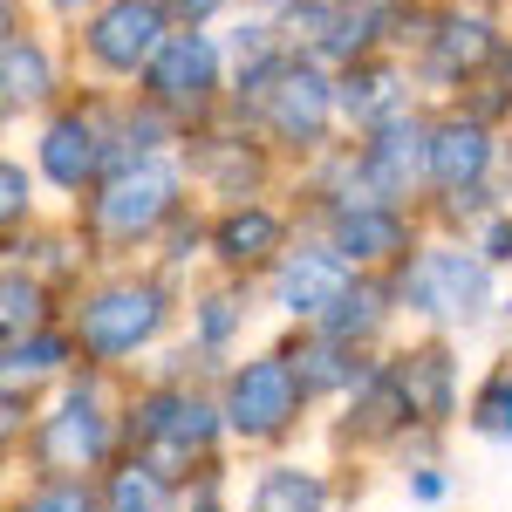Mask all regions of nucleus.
I'll list each match as a JSON object with an SVG mask.
<instances>
[{
	"instance_id": "9",
	"label": "nucleus",
	"mask_w": 512,
	"mask_h": 512,
	"mask_svg": "<svg viewBox=\"0 0 512 512\" xmlns=\"http://www.w3.org/2000/svg\"><path fill=\"white\" fill-rule=\"evenodd\" d=\"M219 417H226V410H212V403L192 396V390H151L130 410V437H137V451H144L164 478H178V465H192L198 451H212Z\"/></svg>"
},
{
	"instance_id": "17",
	"label": "nucleus",
	"mask_w": 512,
	"mask_h": 512,
	"mask_svg": "<svg viewBox=\"0 0 512 512\" xmlns=\"http://www.w3.org/2000/svg\"><path fill=\"white\" fill-rule=\"evenodd\" d=\"M212 253H219V267H233V274H246V267H274L280 253H287V219L280 212H267V205H226L219 212V226H212Z\"/></svg>"
},
{
	"instance_id": "30",
	"label": "nucleus",
	"mask_w": 512,
	"mask_h": 512,
	"mask_svg": "<svg viewBox=\"0 0 512 512\" xmlns=\"http://www.w3.org/2000/svg\"><path fill=\"white\" fill-rule=\"evenodd\" d=\"M472 246L485 253V260H492V267H512V212H506V205H499V212H492V219L478 226Z\"/></svg>"
},
{
	"instance_id": "13",
	"label": "nucleus",
	"mask_w": 512,
	"mask_h": 512,
	"mask_svg": "<svg viewBox=\"0 0 512 512\" xmlns=\"http://www.w3.org/2000/svg\"><path fill=\"white\" fill-rule=\"evenodd\" d=\"M355 287V267L321 239V246H287L274 260V308L280 315H301V321H321L342 294Z\"/></svg>"
},
{
	"instance_id": "18",
	"label": "nucleus",
	"mask_w": 512,
	"mask_h": 512,
	"mask_svg": "<svg viewBox=\"0 0 512 512\" xmlns=\"http://www.w3.org/2000/svg\"><path fill=\"white\" fill-rule=\"evenodd\" d=\"M192 171H198V185H205V192L246 205V198L260 192V178H267V158H260V144H253V137L198 130V137H192Z\"/></svg>"
},
{
	"instance_id": "10",
	"label": "nucleus",
	"mask_w": 512,
	"mask_h": 512,
	"mask_svg": "<svg viewBox=\"0 0 512 512\" xmlns=\"http://www.w3.org/2000/svg\"><path fill=\"white\" fill-rule=\"evenodd\" d=\"M110 151H117V123L103 110H82V103L55 110L35 137V164L55 192H96L110 171Z\"/></svg>"
},
{
	"instance_id": "22",
	"label": "nucleus",
	"mask_w": 512,
	"mask_h": 512,
	"mask_svg": "<svg viewBox=\"0 0 512 512\" xmlns=\"http://www.w3.org/2000/svg\"><path fill=\"white\" fill-rule=\"evenodd\" d=\"M253 512H328V478L301 465H267L253 485Z\"/></svg>"
},
{
	"instance_id": "31",
	"label": "nucleus",
	"mask_w": 512,
	"mask_h": 512,
	"mask_svg": "<svg viewBox=\"0 0 512 512\" xmlns=\"http://www.w3.org/2000/svg\"><path fill=\"white\" fill-rule=\"evenodd\" d=\"M226 0H171V14H178V28H205L212 14H219Z\"/></svg>"
},
{
	"instance_id": "24",
	"label": "nucleus",
	"mask_w": 512,
	"mask_h": 512,
	"mask_svg": "<svg viewBox=\"0 0 512 512\" xmlns=\"http://www.w3.org/2000/svg\"><path fill=\"white\" fill-rule=\"evenodd\" d=\"M69 349H76V335H48V328H35V335H14V342H7V383L62 369V362H69Z\"/></svg>"
},
{
	"instance_id": "12",
	"label": "nucleus",
	"mask_w": 512,
	"mask_h": 512,
	"mask_svg": "<svg viewBox=\"0 0 512 512\" xmlns=\"http://www.w3.org/2000/svg\"><path fill=\"white\" fill-rule=\"evenodd\" d=\"M328 219V246L349 260L355 274L369 267H390L410 253V212L403 205H362V198H342V205H321Z\"/></svg>"
},
{
	"instance_id": "19",
	"label": "nucleus",
	"mask_w": 512,
	"mask_h": 512,
	"mask_svg": "<svg viewBox=\"0 0 512 512\" xmlns=\"http://www.w3.org/2000/svg\"><path fill=\"white\" fill-rule=\"evenodd\" d=\"M403 396H410V417L424 424H444L451 417V355L444 349H417V355H396L390 362Z\"/></svg>"
},
{
	"instance_id": "16",
	"label": "nucleus",
	"mask_w": 512,
	"mask_h": 512,
	"mask_svg": "<svg viewBox=\"0 0 512 512\" xmlns=\"http://www.w3.org/2000/svg\"><path fill=\"white\" fill-rule=\"evenodd\" d=\"M41 103H55V55H48L41 35H28L21 21H7V35H0V110L28 117Z\"/></svg>"
},
{
	"instance_id": "8",
	"label": "nucleus",
	"mask_w": 512,
	"mask_h": 512,
	"mask_svg": "<svg viewBox=\"0 0 512 512\" xmlns=\"http://www.w3.org/2000/svg\"><path fill=\"white\" fill-rule=\"evenodd\" d=\"M301 403H308V376H301L294 355L274 349V355H253L246 369H233V383H226V424L239 437H253V444H267V437L294 431Z\"/></svg>"
},
{
	"instance_id": "11",
	"label": "nucleus",
	"mask_w": 512,
	"mask_h": 512,
	"mask_svg": "<svg viewBox=\"0 0 512 512\" xmlns=\"http://www.w3.org/2000/svg\"><path fill=\"white\" fill-rule=\"evenodd\" d=\"M110 444H117V437H110V417H103L96 390L76 383V390L41 417L35 458H41V472H55V478H82V472H96V465L110 458Z\"/></svg>"
},
{
	"instance_id": "1",
	"label": "nucleus",
	"mask_w": 512,
	"mask_h": 512,
	"mask_svg": "<svg viewBox=\"0 0 512 512\" xmlns=\"http://www.w3.org/2000/svg\"><path fill=\"white\" fill-rule=\"evenodd\" d=\"M396 301L437 328H472L492 308V260L478 246H410L396 260Z\"/></svg>"
},
{
	"instance_id": "27",
	"label": "nucleus",
	"mask_w": 512,
	"mask_h": 512,
	"mask_svg": "<svg viewBox=\"0 0 512 512\" xmlns=\"http://www.w3.org/2000/svg\"><path fill=\"white\" fill-rule=\"evenodd\" d=\"M14 512H96V492H89V478H48Z\"/></svg>"
},
{
	"instance_id": "14",
	"label": "nucleus",
	"mask_w": 512,
	"mask_h": 512,
	"mask_svg": "<svg viewBox=\"0 0 512 512\" xmlns=\"http://www.w3.org/2000/svg\"><path fill=\"white\" fill-rule=\"evenodd\" d=\"M492 164H499V137L485 117L451 110L431 123V192H472L492 178Z\"/></svg>"
},
{
	"instance_id": "32",
	"label": "nucleus",
	"mask_w": 512,
	"mask_h": 512,
	"mask_svg": "<svg viewBox=\"0 0 512 512\" xmlns=\"http://www.w3.org/2000/svg\"><path fill=\"white\" fill-rule=\"evenodd\" d=\"M410 499H424V506L444 499V472H437V465H417V472H410Z\"/></svg>"
},
{
	"instance_id": "21",
	"label": "nucleus",
	"mask_w": 512,
	"mask_h": 512,
	"mask_svg": "<svg viewBox=\"0 0 512 512\" xmlns=\"http://www.w3.org/2000/svg\"><path fill=\"white\" fill-rule=\"evenodd\" d=\"M294 362H301L308 390H362V383L376 376V369L355 355V342H335V335H321V328H315V342L294 355Z\"/></svg>"
},
{
	"instance_id": "7",
	"label": "nucleus",
	"mask_w": 512,
	"mask_h": 512,
	"mask_svg": "<svg viewBox=\"0 0 512 512\" xmlns=\"http://www.w3.org/2000/svg\"><path fill=\"white\" fill-rule=\"evenodd\" d=\"M506 35H499V21L472 7V0H458V7H437L424 41H417V69L437 82V89H465L478 82L485 69H506Z\"/></svg>"
},
{
	"instance_id": "26",
	"label": "nucleus",
	"mask_w": 512,
	"mask_h": 512,
	"mask_svg": "<svg viewBox=\"0 0 512 512\" xmlns=\"http://www.w3.org/2000/svg\"><path fill=\"white\" fill-rule=\"evenodd\" d=\"M192 315H198V349H205V355H219L226 342H233V328L246 321V308H239L233 294H205Z\"/></svg>"
},
{
	"instance_id": "29",
	"label": "nucleus",
	"mask_w": 512,
	"mask_h": 512,
	"mask_svg": "<svg viewBox=\"0 0 512 512\" xmlns=\"http://www.w3.org/2000/svg\"><path fill=\"white\" fill-rule=\"evenodd\" d=\"M0 219H7V233H21V219H28V212H35V185H28V171H21V164L7 158L0 164Z\"/></svg>"
},
{
	"instance_id": "6",
	"label": "nucleus",
	"mask_w": 512,
	"mask_h": 512,
	"mask_svg": "<svg viewBox=\"0 0 512 512\" xmlns=\"http://www.w3.org/2000/svg\"><path fill=\"white\" fill-rule=\"evenodd\" d=\"M171 28H178L171 0H96V7L82 14V55H89V69H103V76L137 82L151 69V55L171 41Z\"/></svg>"
},
{
	"instance_id": "5",
	"label": "nucleus",
	"mask_w": 512,
	"mask_h": 512,
	"mask_svg": "<svg viewBox=\"0 0 512 512\" xmlns=\"http://www.w3.org/2000/svg\"><path fill=\"white\" fill-rule=\"evenodd\" d=\"M171 321V301H164L158 280H110V287H96L89 301L76 308V349L89 362H123V355H137L144 342H158V328Z\"/></svg>"
},
{
	"instance_id": "4",
	"label": "nucleus",
	"mask_w": 512,
	"mask_h": 512,
	"mask_svg": "<svg viewBox=\"0 0 512 512\" xmlns=\"http://www.w3.org/2000/svg\"><path fill=\"white\" fill-rule=\"evenodd\" d=\"M253 123L274 137L280 151H301V158L328 151V130L342 123V96H335L328 62H315V55H287V69L274 76V89H267V103H260Z\"/></svg>"
},
{
	"instance_id": "3",
	"label": "nucleus",
	"mask_w": 512,
	"mask_h": 512,
	"mask_svg": "<svg viewBox=\"0 0 512 512\" xmlns=\"http://www.w3.org/2000/svg\"><path fill=\"white\" fill-rule=\"evenodd\" d=\"M144 103L151 110H164L171 123H205L212 110H219V89H226V48L205 35V28H171V41H164L158 55H151V69H144Z\"/></svg>"
},
{
	"instance_id": "25",
	"label": "nucleus",
	"mask_w": 512,
	"mask_h": 512,
	"mask_svg": "<svg viewBox=\"0 0 512 512\" xmlns=\"http://www.w3.org/2000/svg\"><path fill=\"white\" fill-rule=\"evenodd\" d=\"M472 431L485 437H512V369H492L472 396Z\"/></svg>"
},
{
	"instance_id": "23",
	"label": "nucleus",
	"mask_w": 512,
	"mask_h": 512,
	"mask_svg": "<svg viewBox=\"0 0 512 512\" xmlns=\"http://www.w3.org/2000/svg\"><path fill=\"white\" fill-rule=\"evenodd\" d=\"M103 512H171V478L137 451L130 465L110 472V492H103Z\"/></svg>"
},
{
	"instance_id": "33",
	"label": "nucleus",
	"mask_w": 512,
	"mask_h": 512,
	"mask_svg": "<svg viewBox=\"0 0 512 512\" xmlns=\"http://www.w3.org/2000/svg\"><path fill=\"white\" fill-rule=\"evenodd\" d=\"M48 7H55V14H62V21H82V14H89V7H96V0H48Z\"/></svg>"
},
{
	"instance_id": "15",
	"label": "nucleus",
	"mask_w": 512,
	"mask_h": 512,
	"mask_svg": "<svg viewBox=\"0 0 512 512\" xmlns=\"http://www.w3.org/2000/svg\"><path fill=\"white\" fill-rule=\"evenodd\" d=\"M335 96H342V123H355L369 137L383 123L410 117V69L396 55H362L349 69H335Z\"/></svg>"
},
{
	"instance_id": "35",
	"label": "nucleus",
	"mask_w": 512,
	"mask_h": 512,
	"mask_svg": "<svg viewBox=\"0 0 512 512\" xmlns=\"http://www.w3.org/2000/svg\"><path fill=\"white\" fill-rule=\"evenodd\" d=\"M506 82H512V55H506Z\"/></svg>"
},
{
	"instance_id": "36",
	"label": "nucleus",
	"mask_w": 512,
	"mask_h": 512,
	"mask_svg": "<svg viewBox=\"0 0 512 512\" xmlns=\"http://www.w3.org/2000/svg\"><path fill=\"white\" fill-rule=\"evenodd\" d=\"M198 512H212V499H205V506H198Z\"/></svg>"
},
{
	"instance_id": "28",
	"label": "nucleus",
	"mask_w": 512,
	"mask_h": 512,
	"mask_svg": "<svg viewBox=\"0 0 512 512\" xmlns=\"http://www.w3.org/2000/svg\"><path fill=\"white\" fill-rule=\"evenodd\" d=\"M7 342H14V335H35L41 328V280H28L21 274V267H7Z\"/></svg>"
},
{
	"instance_id": "20",
	"label": "nucleus",
	"mask_w": 512,
	"mask_h": 512,
	"mask_svg": "<svg viewBox=\"0 0 512 512\" xmlns=\"http://www.w3.org/2000/svg\"><path fill=\"white\" fill-rule=\"evenodd\" d=\"M390 301H396V287H383V280H369V274H355V287L315 321V328H321V335H335V342H355V349H362V342L383 328Z\"/></svg>"
},
{
	"instance_id": "2",
	"label": "nucleus",
	"mask_w": 512,
	"mask_h": 512,
	"mask_svg": "<svg viewBox=\"0 0 512 512\" xmlns=\"http://www.w3.org/2000/svg\"><path fill=\"white\" fill-rule=\"evenodd\" d=\"M178 192H185V171L171 158H130L117 171H103V185L89 198V239L103 246H137V239H158L164 226H178Z\"/></svg>"
},
{
	"instance_id": "34",
	"label": "nucleus",
	"mask_w": 512,
	"mask_h": 512,
	"mask_svg": "<svg viewBox=\"0 0 512 512\" xmlns=\"http://www.w3.org/2000/svg\"><path fill=\"white\" fill-rule=\"evenodd\" d=\"M308 7H328V14H335V7H355V0H308Z\"/></svg>"
}]
</instances>
